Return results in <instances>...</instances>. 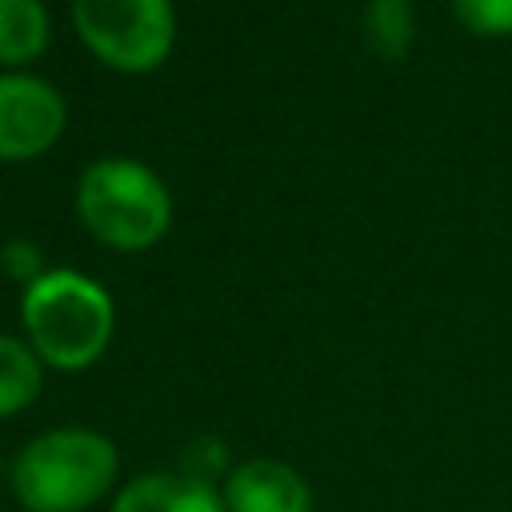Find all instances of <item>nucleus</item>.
I'll return each instance as SVG.
<instances>
[{
    "label": "nucleus",
    "mask_w": 512,
    "mask_h": 512,
    "mask_svg": "<svg viewBox=\"0 0 512 512\" xmlns=\"http://www.w3.org/2000/svg\"><path fill=\"white\" fill-rule=\"evenodd\" d=\"M360 32L372 56L404 60L416 40V8L412 0H368L360 12Z\"/></svg>",
    "instance_id": "10"
},
{
    "label": "nucleus",
    "mask_w": 512,
    "mask_h": 512,
    "mask_svg": "<svg viewBox=\"0 0 512 512\" xmlns=\"http://www.w3.org/2000/svg\"><path fill=\"white\" fill-rule=\"evenodd\" d=\"M52 44V16L44 0H0V72L36 64Z\"/></svg>",
    "instance_id": "8"
},
{
    "label": "nucleus",
    "mask_w": 512,
    "mask_h": 512,
    "mask_svg": "<svg viewBox=\"0 0 512 512\" xmlns=\"http://www.w3.org/2000/svg\"><path fill=\"white\" fill-rule=\"evenodd\" d=\"M228 512H312L316 496L300 468L276 456H248L232 464L220 484Z\"/></svg>",
    "instance_id": "6"
},
{
    "label": "nucleus",
    "mask_w": 512,
    "mask_h": 512,
    "mask_svg": "<svg viewBox=\"0 0 512 512\" xmlns=\"http://www.w3.org/2000/svg\"><path fill=\"white\" fill-rule=\"evenodd\" d=\"M0 268H4V276L16 280L20 288H28L32 280H40V276L48 272L40 244L28 240V236H12V240L0 244Z\"/></svg>",
    "instance_id": "13"
},
{
    "label": "nucleus",
    "mask_w": 512,
    "mask_h": 512,
    "mask_svg": "<svg viewBox=\"0 0 512 512\" xmlns=\"http://www.w3.org/2000/svg\"><path fill=\"white\" fill-rule=\"evenodd\" d=\"M20 336L48 372H88L116 336V304L80 268H48L20 288Z\"/></svg>",
    "instance_id": "2"
},
{
    "label": "nucleus",
    "mask_w": 512,
    "mask_h": 512,
    "mask_svg": "<svg viewBox=\"0 0 512 512\" xmlns=\"http://www.w3.org/2000/svg\"><path fill=\"white\" fill-rule=\"evenodd\" d=\"M44 376H48V368L28 348V340L0 332V420H12L40 400Z\"/></svg>",
    "instance_id": "9"
},
{
    "label": "nucleus",
    "mask_w": 512,
    "mask_h": 512,
    "mask_svg": "<svg viewBox=\"0 0 512 512\" xmlns=\"http://www.w3.org/2000/svg\"><path fill=\"white\" fill-rule=\"evenodd\" d=\"M80 44L112 72H156L176 48L172 0H72Z\"/></svg>",
    "instance_id": "4"
},
{
    "label": "nucleus",
    "mask_w": 512,
    "mask_h": 512,
    "mask_svg": "<svg viewBox=\"0 0 512 512\" xmlns=\"http://www.w3.org/2000/svg\"><path fill=\"white\" fill-rule=\"evenodd\" d=\"M24 512H92L120 488V448L88 424H60L24 440L8 464Z\"/></svg>",
    "instance_id": "1"
},
{
    "label": "nucleus",
    "mask_w": 512,
    "mask_h": 512,
    "mask_svg": "<svg viewBox=\"0 0 512 512\" xmlns=\"http://www.w3.org/2000/svg\"><path fill=\"white\" fill-rule=\"evenodd\" d=\"M232 452H228V440H220L216 432H200V436H192L184 448H180V464H176V472H184V476H192V480H204V484H224L228 480V472H232Z\"/></svg>",
    "instance_id": "11"
},
{
    "label": "nucleus",
    "mask_w": 512,
    "mask_h": 512,
    "mask_svg": "<svg viewBox=\"0 0 512 512\" xmlns=\"http://www.w3.org/2000/svg\"><path fill=\"white\" fill-rule=\"evenodd\" d=\"M108 512H228L216 484L192 480L176 468H156L124 480Z\"/></svg>",
    "instance_id": "7"
},
{
    "label": "nucleus",
    "mask_w": 512,
    "mask_h": 512,
    "mask_svg": "<svg viewBox=\"0 0 512 512\" xmlns=\"http://www.w3.org/2000/svg\"><path fill=\"white\" fill-rule=\"evenodd\" d=\"M76 216L104 248L144 252L172 228V192L144 160L100 156L76 180Z\"/></svg>",
    "instance_id": "3"
},
{
    "label": "nucleus",
    "mask_w": 512,
    "mask_h": 512,
    "mask_svg": "<svg viewBox=\"0 0 512 512\" xmlns=\"http://www.w3.org/2000/svg\"><path fill=\"white\" fill-rule=\"evenodd\" d=\"M64 128L68 100L52 80L28 68L0 72V164L40 160L60 144Z\"/></svg>",
    "instance_id": "5"
},
{
    "label": "nucleus",
    "mask_w": 512,
    "mask_h": 512,
    "mask_svg": "<svg viewBox=\"0 0 512 512\" xmlns=\"http://www.w3.org/2000/svg\"><path fill=\"white\" fill-rule=\"evenodd\" d=\"M452 16L480 40L512 36V0H452Z\"/></svg>",
    "instance_id": "12"
}]
</instances>
